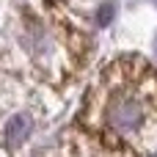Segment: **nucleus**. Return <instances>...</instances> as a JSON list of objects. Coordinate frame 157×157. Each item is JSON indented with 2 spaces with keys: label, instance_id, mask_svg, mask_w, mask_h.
<instances>
[{
  "label": "nucleus",
  "instance_id": "1",
  "mask_svg": "<svg viewBox=\"0 0 157 157\" xmlns=\"http://www.w3.org/2000/svg\"><path fill=\"white\" fill-rule=\"evenodd\" d=\"M105 116H108V124H110L116 132H121V135L141 130V127H144V119H146L144 105H141L135 97H127V94L113 97L110 105H108V110H105Z\"/></svg>",
  "mask_w": 157,
  "mask_h": 157
},
{
  "label": "nucleus",
  "instance_id": "2",
  "mask_svg": "<svg viewBox=\"0 0 157 157\" xmlns=\"http://www.w3.org/2000/svg\"><path fill=\"white\" fill-rule=\"evenodd\" d=\"M30 130H33L30 116H25V113L14 116V119L6 124V144H8V149H17L19 144H25V138L30 135Z\"/></svg>",
  "mask_w": 157,
  "mask_h": 157
},
{
  "label": "nucleus",
  "instance_id": "3",
  "mask_svg": "<svg viewBox=\"0 0 157 157\" xmlns=\"http://www.w3.org/2000/svg\"><path fill=\"white\" fill-rule=\"evenodd\" d=\"M110 19H113V3H105V6L97 11V22H99V25H108Z\"/></svg>",
  "mask_w": 157,
  "mask_h": 157
},
{
  "label": "nucleus",
  "instance_id": "4",
  "mask_svg": "<svg viewBox=\"0 0 157 157\" xmlns=\"http://www.w3.org/2000/svg\"><path fill=\"white\" fill-rule=\"evenodd\" d=\"M155 50H157V36H155Z\"/></svg>",
  "mask_w": 157,
  "mask_h": 157
},
{
  "label": "nucleus",
  "instance_id": "5",
  "mask_svg": "<svg viewBox=\"0 0 157 157\" xmlns=\"http://www.w3.org/2000/svg\"><path fill=\"white\" fill-rule=\"evenodd\" d=\"M155 6H157V0H155Z\"/></svg>",
  "mask_w": 157,
  "mask_h": 157
}]
</instances>
